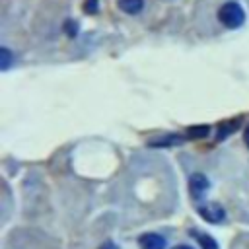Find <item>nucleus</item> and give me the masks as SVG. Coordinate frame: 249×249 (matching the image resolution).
<instances>
[{"label":"nucleus","mask_w":249,"mask_h":249,"mask_svg":"<svg viewBox=\"0 0 249 249\" xmlns=\"http://www.w3.org/2000/svg\"><path fill=\"white\" fill-rule=\"evenodd\" d=\"M185 142V136L181 134H167L163 138H158L154 142H150V146H158V148H165V146H179Z\"/></svg>","instance_id":"obj_5"},{"label":"nucleus","mask_w":249,"mask_h":249,"mask_svg":"<svg viewBox=\"0 0 249 249\" xmlns=\"http://www.w3.org/2000/svg\"><path fill=\"white\" fill-rule=\"evenodd\" d=\"M237 123H239V121H233V123H226V124L222 126V130L218 132V140H222V138H224V136H226L228 132L235 130V128H237Z\"/></svg>","instance_id":"obj_10"},{"label":"nucleus","mask_w":249,"mask_h":249,"mask_svg":"<svg viewBox=\"0 0 249 249\" xmlns=\"http://www.w3.org/2000/svg\"><path fill=\"white\" fill-rule=\"evenodd\" d=\"M12 62H14L12 51H10L8 47H0V68H2V70H8V68L12 66Z\"/></svg>","instance_id":"obj_8"},{"label":"nucleus","mask_w":249,"mask_h":249,"mask_svg":"<svg viewBox=\"0 0 249 249\" xmlns=\"http://www.w3.org/2000/svg\"><path fill=\"white\" fill-rule=\"evenodd\" d=\"M210 183H208V177L202 175V173H193L191 179H189V189H191V195L195 198H202L208 191Z\"/></svg>","instance_id":"obj_3"},{"label":"nucleus","mask_w":249,"mask_h":249,"mask_svg":"<svg viewBox=\"0 0 249 249\" xmlns=\"http://www.w3.org/2000/svg\"><path fill=\"white\" fill-rule=\"evenodd\" d=\"M195 237L198 239V243H200L202 249H218V243H216L208 233H198V231H195Z\"/></svg>","instance_id":"obj_9"},{"label":"nucleus","mask_w":249,"mask_h":249,"mask_svg":"<svg viewBox=\"0 0 249 249\" xmlns=\"http://www.w3.org/2000/svg\"><path fill=\"white\" fill-rule=\"evenodd\" d=\"M198 214L210 224H222L226 220V210L218 202H202L198 206Z\"/></svg>","instance_id":"obj_2"},{"label":"nucleus","mask_w":249,"mask_h":249,"mask_svg":"<svg viewBox=\"0 0 249 249\" xmlns=\"http://www.w3.org/2000/svg\"><path fill=\"white\" fill-rule=\"evenodd\" d=\"M171 249H193V247H189V245H175V247H171Z\"/></svg>","instance_id":"obj_14"},{"label":"nucleus","mask_w":249,"mask_h":249,"mask_svg":"<svg viewBox=\"0 0 249 249\" xmlns=\"http://www.w3.org/2000/svg\"><path fill=\"white\" fill-rule=\"evenodd\" d=\"M245 144H247V146H249V126H247V128H245Z\"/></svg>","instance_id":"obj_13"},{"label":"nucleus","mask_w":249,"mask_h":249,"mask_svg":"<svg viewBox=\"0 0 249 249\" xmlns=\"http://www.w3.org/2000/svg\"><path fill=\"white\" fill-rule=\"evenodd\" d=\"M218 19L228 29H235V27H239L245 21V12H243V8L237 2H226L218 10Z\"/></svg>","instance_id":"obj_1"},{"label":"nucleus","mask_w":249,"mask_h":249,"mask_svg":"<svg viewBox=\"0 0 249 249\" xmlns=\"http://www.w3.org/2000/svg\"><path fill=\"white\" fill-rule=\"evenodd\" d=\"M99 249H119V247H117V245H115L113 241H105V243H103V245H101Z\"/></svg>","instance_id":"obj_12"},{"label":"nucleus","mask_w":249,"mask_h":249,"mask_svg":"<svg viewBox=\"0 0 249 249\" xmlns=\"http://www.w3.org/2000/svg\"><path fill=\"white\" fill-rule=\"evenodd\" d=\"M84 10H86L88 14L97 12V0H88V2H86V6H84Z\"/></svg>","instance_id":"obj_11"},{"label":"nucleus","mask_w":249,"mask_h":249,"mask_svg":"<svg viewBox=\"0 0 249 249\" xmlns=\"http://www.w3.org/2000/svg\"><path fill=\"white\" fill-rule=\"evenodd\" d=\"M210 132L208 124H196V126H191L187 130V138H193V140H198V138H204L206 134Z\"/></svg>","instance_id":"obj_7"},{"label":"nucleus","mask_w":249,"mask_h":249,"mask_svg":"<svg viewBox=\"0 0 249 249\" xmlns=\"http://www.w3.org/2000/svg\"><path fill=\"white\" fill-rule=\"evenodd\" d=\"M142 249H165V237L160 233H144L138 239Z\"/></svg>","instance_id":"obj_4"},{"label":"nucleus","mask_w":249,"mask_h":249,"mask_svg":"<svg viewBox=\"0 0 249 249\" xmlns=\"http://www.w3.org/2000/svg\"><path fill=\"white\" fill-rule=\"evenodd\" d=\"M119 8L126 14H138L144 8V0H119Z\"/></svg>","instance_id":"obj_6"}]
</instances>
